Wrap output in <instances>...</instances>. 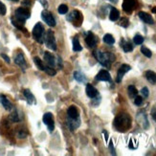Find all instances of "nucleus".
I'll return each instance as SVG.
<instances>
[{
	"instance_id": "obj_36",
	"label": "nucleus",
	"mask_w": 156,
	"mask_h": 156,
	"mask_svg": "<svg viewBox=\"0 0 156 156\" xmlns=\"http://www.w3.org/2000/svg\"><path fill=\"white\" fill-rule=\"evenodd\" d=\"M7 12V9H6V6L0 1V15L1 16H5Z\"/></svg>"
},
{
	"instance_id": "obj_43",
	"label": "nucleus",
	"mask_w": 156,
	"mask_h": 156,
	"mask_svg": "<svg viewBox=\"0 0 156 156\" xmlns=\"http://www.w3.org/2000/svg\"><path fill=\"white\" fill-rule=\"evenodd\" d=\"M103 133H104V134L105 135V141H107V139H108V133H107L106 131H104Z\"/></svg>"
},
{
	"instance_id": "obj_33",
	"label": "nucleus",
	"mask_w": 156,
	"mask_h": 156,
	"mask_svg": "<svg viewBox=\"0 0 156 156\" xmlns=\"http://www.w3.org/2000/svg\"><path fill=\"white\" fill-rule=\"evenodd\" d=\"M58 12L60 13V15H65V13H67V12H68V7H67L66 5L64 4H62L58 9Z\"/></svg>"
},
{
	"instance_id": "obj_25",
	"label": "nucleus",
	"mask_w": 156,
	"mask_h": 156,
	"mask_svg": "<svg viewBox=\"0 0 156 156\" xmlns=\"http://www.w3.org/2000/svg\"><path fill=\"white\" fill-rule=\"evenodd\" d=\"M73 50L75 52H80L83 50V47H81L80 40L78 38V37H75L73 38Z\"/></svg>"
},
{
	"instance_id": "obj_39",
	"label": "nucleus",
	"mask_w": 156,
	"mask_h": 156,
	"mask_svg": "<svg viewBox=\"0 0 156 156\" xmlns=\"http://www.w3.org/2000/svg\"><path fill=\"white\" fill-rule=\"evenodd\" d=\"M1 57L5 59V62H7V63H10L11 62V59H10V58L7 56V55H5V54H1Z\"/></svg>"
},
{
	"instance_id": "obj_2",
	"label": "nucleus",
	"mask_w": 156,
	"mask_h": 156,
	"mask_svg": "<svg viewBox=\"0 0 156 156\" xmlns=\"http://www.w3.org/2000/svg\"><path fill=\"white\" fill-rule=\"evenodd\" d=\"M94 57L98 59V62L105 67H110V64L115 60V56L109 52H101L95 51Z\"/></svg>"
},
{
	"instance_id": "obj_10",
	"label": "nucleus",
	"mask_w": 156,
	"mask_h": 156,
	"mask_svg": "<svg viewBox=\"0 0 156 156\" xmlns=\"http://www.w3.org/2000/svg\"><path fill=\"white\" fill-rule=\"evenodd\" d=\"M131 69V67L129 65H127V64H123L121 67H120V69L118 70V74H117V79H116V81L117 83H120V81L123 80V77L125 76V74L127 73L128 71H129Z\"/></svg>"
},
{
	"instance_id": "obj_30",
	"label": "nucleus",
	"mask_w": 156,
	"mask_h": 156,
	"mask_svg": "<svg viewBox=\"0 0 156 156\" xmlns=\"http://www.w3.org/2000/svg\"><path fill=\"white\" fill-rule=\"evenodd\" d=\"M44 71H45L47 74H48L49 76H52V77H53V76H55L56 74H57V71H56L55 69H54V68H52L51 66H48V65L45 66Z\"/></svg>"
},
{
	"instance_id": "obj_1",
	"label": "nucleus",
	"mask_w": 156,
	"mask_h": 156,
	"mask_svg": "<svg viewBox=\"0 0 156 156\" xmlns=\"http://www.w3.org/2000/svg\"><path fill=\"white\" fill-rule=\"evenodd\" d=\"M114 126L120 132H126L131 126V118L126 113H121L114 120Z\"/></svg>"
},
{
	"instance_id": "obj_31",
	"label": "nucleus",
	"mask_w": 156,
	"mask_h": 156,
	"mask_svg": "<svg viewBox=\"0 0 156 156\" xmlns=\"http://www.w3.org/2000/svg\"><path fill=\"white\" fill-rule=\"evenodd\" d=\"M141 52L143 53V55L146 56L147 58H151V56H152L151 51L148 49V48H147V47H145V46H143L141 48Z\"/></svg>"
},
{
	"instance_id": "obj_32",
	"label": "nucleus",
	"mask_w": 156,
	"mask_h": 156,
	"mask_svg": "<svg viewBox=\"0 0 156 156\" xmlns=\"http://www.w3.org/2000/svg\"><path fill=\"white\" fill-rule=\"evenodd\" d=\"M133 41L135 44H137V45H140L144 42V37H142L141 35H136L134 37H133Z\"/></svg>"
},
{
	"instance_id": "obj_26",
	"label": "nucleus",
	"mask_w": 156,
	"mask_h": 156,
	"mask_svg": "<svg viewBox=\"0 0 156 156\" xmlns=\"http://www.w3.org/2000/svg\"><path fill=\"white\" fill-rule=\"evenodd\" d=\"M104 41H105V43H106L108 45H112L115 43V38L113 37L112 35H110V34H106V35L104 37Z\"/></svg>"
},
{
	"instance_id": "obj_8",
	"label": "nucleus",
	"mask_w": 156,
	"mask_h": 156,
	"mask_svg": "<svg viewBox=\"0 0 156 156\" xmlns=\"http://www.w3.org/2000/svg\"><path fill=\"white\" fill-rule=\"evenodd\" d=\"M43 123L48 126V129L50 132H52L55 128V124H54V118H53V114L50 112H47L43 115Z\"/></svg>"
},
{
	"instance_id": "obj_23",
	"label": "nucleus",
	"mask_w": 156,
	"mask_h": 156,
	"mask_svg": "<svg viewBox=\"0 0 156 156\" xmlns=\"http://www.w3.org/2000/svg\"><path fill=\"white\" fill-rule=\"evenodd\" d=\"M145 76L150 83H151L152 84H156V73H154L153 71H147Z\"/></svg>"
},
{
	"instance_id": "obj_9",
	"label": "nucleus",
	"mask_w": 156,
	"mask_h": 156,
	"mask_svg": "<svg viewBox=\"0 0 156 156\" xmlns=\"http://www.w3.org/2000/svg\"><path fill=\"white\" fill-rule=\"evenodd\" d=\"M97 41H98V39L96 36H95L92 32H88L87 36L85 37V42L88 45V47H89V48H94V47L97 45Z\"/></svg>"
},
{
	"instance_id": "obj_5",
	"label": "nucleus",
	"mask_w": 156,
	"mask_h": 156,
	"mask_svg": "<svg viewBox=\"0 0 156 156\" xmlns=\"http://www.w3.org/2000/svg\"><path fill=\"white\" fill-rule=\"evenodd\" d=\"M15 16L17 19H19V20H21V21H24L25 22V20L28 19L31 16V15H30V12H29L28 9L23 8V7H20V8H18V9L16 10Z\"/></svg>"
},
{
	"instance_id": "obj_22",
	"label": "nucleus",
	"mask_w": 156,
	"mask_h": 156,
	"mask_svg": "<svg viewBox=\"0 0 156 156\" xmlns=\"http://www.w3.org/2000/svg\"><path fill=\"white\" fill-rule=\"evenodd\" d=\"M68 125L71 128V130H75L77 127L80 126V117L77 118V119H70L69 118V122H68Z\"/></svg>"
},
{
	"instance_id": "obj_37",
	"label": "nucleus",
	"mask_w": 156,
	"mask_h": 156,
	"mask_svg": "<svg viewBox=\"0 0 156 156\" xmlns=\"http://www.w3.org/2000/svg\"><path fill=\"white\" fill-rule=\"evenodd\" d=\"M141 93H142V95H143V97H145V98L148 97V94H150V92H148V88H147V87L142 88Z\"/></svg>"
},
{
	"instance_id": "obj_21",
	"label": "nucleus",
	"mask_w": 156,
	"mask_h": 156,
	"mask_svg": "<svg viewBox=\"0 0 156 156\" xmlns=\"http://www.w3.org/2000/svg\"><path fill=\"white\" fill-rule=\"evenodd\" d=\"M73 76H74V79H75L77 81H79V83H86V78L83 73H80L79 71H75L73 74Z\"/></svg>"
},
{
	"instance_id": "obj_7",
	"label": "nucleus",
	"mask_w": 156,
	"mask_h": 156,
	"mask_svg": "<svg viewBox=\"0 0 156 156\" xmlns=\"http://www.w3.org/2000/svg\"><path fill=\"white\" fill-rule=\"evenodd\" d=\"M137 7V1L136 0H124L123 2V10L126 12L130 13L132 12Z\"/></svg>"
},
{
	"instance_id": "obj_34",
	"label": "nucleus",
	"mask_w": 156,
	"mask_h": 156,
	"mask_svg": "<svg viewBox=\"0 0 156 156\" xmlns=\"http://www.w3.org/2000/svg\"><path fill=\"white\" fill-rule=\"evenodd\" d=\"M10 120L12 122H13V123H17V122H19V117H18V114L16 111H15L10 115Z\"/></svg>"
},
{
	"instance_id": "obj_24",
	"label": "nucleus",
	"mask_w": 156,
	"mask_h": 156,
	"mask_svg": "<svg viewBox=\"0 0 156 156\" xmlns=\"http://www.w3.org/2000/svg\"><path fill=\"white\" fill-rule=\"evenodd\" d=\"M119 16H120L119 11L116 8H111L110 13H109V19L111 21H116V20H118Z\"/></svg>"
},
{
	"instance_id": "obj_28",
	"label": "nucleus",
	"mask_w": 156,
	"mask_h": 156,
	"mask_svg": "<svg viewBox=\"0 0 156 156\" xmlns=\"http://www.w3.org/2000/svg\"><path fill=\"white\" fill-rule=\"evenodd\" d=\"M128 95H129L130 98H135L138 95V91L136 89V87L134 85H129L128 86Z\"/></svg>"
},
{
	"instance_id": "obj_20",
	"label": "nucleus",
	"mask_w": 156,
	"mask_h": 156,
	"mask_svg": "<svg viewBox=\"0 0 156 156\" xmlns=\"http://www.w3.org/2000/svg\"><path fill=\"white\" fill-rule=\"evenodd\" d=\"M24 21H21V20H19V19H17L16 16L15 17H12V24L15 26V27H16L17 29H19V30H22V31H24Z\"/></svg>"
},
{
	"instance_id": "obj_35",
	"label": "nucleus",
	"mask_w": 156,
	"mask_h": 156,
	"mask_svg": "<svg viewBox=\"0 0 156 156\" xmlns=\"http://www.w3.org/2000/svg\"><path fill=\"white\" fill-rule=\"evenodd\" d=\"M134 104L136 105H141L142 104H143V98L140 97V96H136L134 98Z\"/></svg>"
},
{
	"instance_id": "obj_12",
	"label": "nucleus",
	"mask_w": 156,
	"mask_h": 156,
	"mask_svg": "<svg viewBox=\"0 0 156 156\" xmlns=\"http://www.w3.org/2000/svg\"><path fill=\"white\" fill-rule=\"evenodd\" d=\"M15 62L20 66V68H22L23 71L26 70V67H27V64H26V60H25V58L23 56V54L22 53H19L17 54V56L15 58Z\"/></svg>"
},
{
	"instance_id": "obj_27",
	"label": "nucleus",
	"mask_w": 156,
	"mask_h": 156,
	"mask_svg": "<svg viewBox=\"0 0 156 156\" xmlns=\"http://www.w3.org/2000/svg\"><path fill=\"white\" fill-rule=\"evenodd\" d=\"M122 47H123V49L126 53H128V52H131L133 50V46L130 42H126L125 40L122 41Z\"/></svg>"
},
{
	"instance_id": "obj_45",
	"label": "nucleus",
	"mask_w": 156,
	"mask_h": 156,
	"mask_svg": "<svg viewBox=\"0 0 156 156\" xmlns=\"http://www.w3.org/2000/svg\"><path fill=\"white\" fill-rule=\"evenodd\" d=\"M152 12H156V8H154V9H152Z\"/></svg>"
},
{
	"instance_id": "obj_18",
	"label": "nucleus",
	"mask_w": 156,
	"mask_h": 156,
	"mask_svg": "<svg viewBox=\"0 0 156 156\" xmlns=\"http://www.w3.org/2000/svg\"><path fill=\"white\" fill-rule=\"evenodd\" d=\"M0 101H1L2 105L4 106V108L6 110H12V105L11 101L8 100V98H7L5 95H0Z\"/></svg>"
},
{
	"instance_id": "obj_4",
	"label": "nucleus",
	"mask_w": 156,
	"mask_h": 156,
	"mask_svg": "<svg viewBox=\"0 0 156 156\" xmlns=\"http://www.w3.org/2000/svg\"><path fill=\"white\" fill-rule=\"evenodd\" d=\"M44 42L49 49H51L53 51L57 50V42H56L55 35H54V33L51 30H49L46 33L45 37H44Z\"/></svg>"
},
{
	"instance_id": "obj_40",
	"label": "nucleus",
	"mask_w": 156,
	"mask_h": 156,
	"mask_svg": "<svg viewBox=\"0 0 156 156\" xmlns=\"http://www.w3.org/2000/svg\"><path fill=\"white\" fill-rule=\"evenodd\" d=\"M109 148H110V151H111V154H113V155L116 154V153H115L114 148H113V143H112V141H110V143H109Z\"/></svg>"
},
{
	"instance_id": "obj_29",
	"label": "nucleus",
	"mask_w": 156,
	"mask_h": 156,
	"mask_svg": "<svg viewBox=\"0 0 156 156\" xmlns=\"http://www.w3.org/2000/svg\"><path fill=\"white\" fill-rule=\"evenodd\" d=\"M34 62H35V64L37 66V68L39 70H41V71H44V68H45V66L43 65V62H42V60L40 59L38 57H36L35 58H34Z\"/></svg>"
},
{
	"instance_id": "obj_16",
	"label": "nucleus",
	"mask_w": 156,
	"mask_h": 156,
	"mask_svg": "<svg viewBox=\"0 0 156 156\" xmlns=\"http://www.w3.org/2000/svg\"><path fill=\"white\" fill-rule=\"evenodd\" d=\"M139 17L141 20H143L145 23H147V24H153V18L151 15H148L147 12H139Z\"/></svg>"
},
{
	"instance_id": "obj_14",
	"label": "nucleus",
	"mask_w": 156,
	"mask_h": 156,
	"mask_svg": "<svg viewBox=\"0 0 156 156\" xmlns=\"http://www.w3.org/2000/svg\"><path fill=\"white\" fill-rule=\"evenodd\" d=\"M44 60L46 62L47 65L54 67L56 65V60H55V57H54L51 53L49 52H45L44 53Z\"/></svg>"
},
{
	"instance_id": "obj_11",
	"label": "nucleus",
	"mask_w": 156,
	"mask_h": 156,
	"mask_svg": "<svg viewBox=\"0 0 156 156\" xmlns=\"http://www.w3.org/2000/svg\"><path fill=\"white\" fill-rule=\"evenodd\" d=\"M68 20H69V21H71L73 24L76 23V22H79V24H80L81 23V20H83V16H81L80 12L79 11L75 10V11H73L70 13V15H69Z\"/></svg>"
},
{
	"instance_id": "obj_3",
	"label": "nucleus",
	"mask_w": 156,
	"mask_h": 156,
	"mask_svg": "<svg viewBox=\"0 0 156 156\" xmlns=\"http://www.w3.org/2000/svg\"><path fill=\"white\" fill-rule=\"evenodd\" d=\"M33 37L35 38L38 43H43L44 42V27L42 24L38 22L36 24V26L34 27L33 29Z\"/></svg>"
},
{
	"instance_id": "obj_38",
	"label": "nucleus",
	"mask_w": 156,
	"mask_h": 156,
	"mask_svg": "<svg viewBox=\"0 0 156 156\" xmlns=\"http://www.w3.org/2000/svg\"><path fill=\"white\" fill-rule=\"evenodd\" d=\"M121 26L125 27V28H126V27L128 26V19L127 18H122L121 19V23H120Z\"/></svg>"
},
{
	"instance_id": "obj_13",
	"label": "nucleus",
	"mask_w": 156,
	"mask_h": 156,
	"mask_svg": "<svg viewBox=\"0 0 156 156\" xmlns=\"http://www.w3.org/2000/svg\"><path fill=\"white\" fill-rule=\"evenodd\" d=\"M96 80H101V81H110L111 80V77H110V74L108 73L106 70H101L97 74Z\"/></svg>"
},
{
	"instance_id": "obj_15",
	"label": "nucleus",
	"mask_w": 156,
	"mask_h": 156,
	"mask_svg": "<svg viewBox=\"0 0 156 156\" xmlns=\"http://www.w3.org/2000/svg\"><path fill=\"white\" fill-rule=\"evenodd\" d=\"M23 95H24V97L27 101V103H28L29 105H35L37 103L35 96H34L33 93L29 89H25L23 91Z\"/></svg>"
},
{
	"instance_id": "obj_41",
	"label": "nucleus",
	"mask_w": 156,
	"mask_h": 156,
	"mask_svg": "<svg viewBox=\"0 0 156 156\" xmlns=\"http://www.w3.org/2000/svg\"><path fill=\"white\" fill-rule=\"evenodd\" d=\"M151 116H152L153 120L156 122V109H155V108H153V109L151 110Z\"/></svg>"
},
{
	"instance_id": "obj_6",
	"label": "nucleus",
	"mask_w": 156,
	"mask_h": 156,
	"mask_svg": "<svg viewBox=\"0 0 156 156\" xmlns=\"http://www.w3.org/2000/svg\"><path fill=\"white\" fill-rule=\"evenodd\" d=\"M41 18L43 19V21L49 25L50 27H55L56 26V20L52 16V13L49 12L48 11H43L41 12Z\"/></svg>"
},
{
	"instance_id": "obj_17",
	"label": "nucleus",
	"mask_w": 156,
	"mask_h": 156,
	"mask_svg": "<svg viewBox=\"0 0 156 156\" xmlns=\"http://www.w3.org/2000/svg\"><path fill=\"white\" fill-rule=\"evenodd\" d=\"M67 115H68V118H70V119H77L80 117V113H79L78 108L74 105H71L68 108V110H67Z\"/></svg>"
},
{
	"instance_id": "obj_19",
	"label": "nucleus",
	"mask_w": 156,
	"mask_h": 156,
	"mask_svg": "<svg viewBox=\"0 0 156 156\" xmlns=\"http://www.w3.org/2000/svg\"><path fill=\"white\" fill-rule=\"evenodd\" d=\"M85 91H86V95L89 98H96L97 97V95H98V91H97V89L95 88L93 85H91V84H87L86 85V89H85Z\"/></svg>"
},
{
	"instance_id": "obj_44",
	"label": "nucleus",
	"mask_w": 156,
	"mask_h": 156,
	"mask_svg": "<svg viewBox=\"0 0 156 156\" xmlns=\"http://www.w3.org/2000/svg\"><path fill=\"white\" fill-rule=\"evenodd\" d=\"M10 1H13V2H18L19 0H10Z\"/></svg>"
},
{
	"instance_id": "obj_42",
	"label": "nucleus",
	"mask_w": 156,
	"mask_h": 156,
	"mask_svg": "<svg viewBox=\"0 0 156 156\" xmlns=\"http://www.w3.org/2000/svg\"><path fill=\"white\" fill-rule=\"evenodd\" d=\"M23 5H25V6H27V7H28V6H30L31 5V1H30V0H24V1H23V3H22Z\"/></svg>"
}]
</instances>
